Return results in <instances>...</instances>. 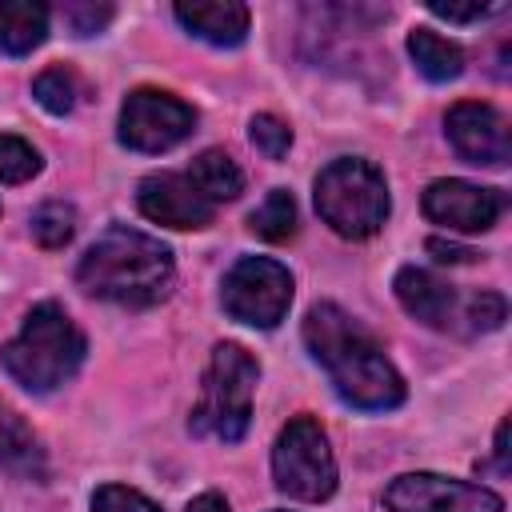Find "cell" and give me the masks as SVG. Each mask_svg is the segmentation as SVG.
<instances>
[{
	"label": "cell",
	"mask_w": 512,
	"mask_h": 512,
	"mask_svg": "<svg viewBox=\"0 0 512 512\" xmlns=\"http://www.w3.org/2000/svg\"><path fill=\"white\" fill-rule=\"evenodd\" d=\"M304 344L328 372L336 396L364 412H388L404 404V376L392 368L376 336L340 304H312L304 316Z\"/></svg>",
	"instance_id": "cell-1"
},
{
	"label": "cell",
	"mask_w": 512,
	"mask_h": 512,
	"mask_svg": "<svg viewBox=\"0 0 512 512\" xmlns=\"http://www.w3.org/2000/svg\"><path fill=\"white\" fill-rule=\"evenodd\" d=\"M172 276H176V264L168 244L124 224L100 232L76 264V284L88 296L124 304V308L160 304L172 292Z\"/></svg>",
	"instance_id": "cell-2"
},
{
	"label": "cell",
	"mask_w": 512,
	"mask_h": 512,
	"mask_svg": "<svg viewBox=\"0 0 512 512\" xmlns=\"http://www.w3.org/2000/svg\"><path fill=\"white\" fill-rule=\"evenodd\" d=\"M0 360L20 388L56 392L84 364V332L72 324V316L56 300H44L24 316L20 332L4 344Z\"/></svg>",
	"instance_id": "cell-3"
},
{
	"label": "cell",
	"mask_w": 512,
	"mask_h": 512,
	"mask_svg": "<svg viewBox=\"0 0 512 512\" xmlns=\"http://www.w3.org/2000/svg\"><path fill=\"white\" fill-rule=\"evenodd\" d=\"M316 212L344 240H368L388 220V180L372 160L344 156L316 176Z\"/></svg>",
	"instance_id": "cell-4"
},
{
	"label": "cell",
	"mask_w": 512,
	"mask_h": 512,
	"mask_svg": "<svg viewBox=\"0 0 512 512\" xmlns=\"http://www.w3.org/2000/svg\"><path fill=\"white\" fill-rule=\"evenodd\" d=\"M256 380H260V368L240 344H216L204 372L200 400L192 408V432L236 444L252 420Z\"/></svg>",
	"instance_id": "cell-5"
},
{
	"label": "cell",
	"mask_w": 512,
	"mask_h": 512,
	"mask_svg": "<svg viewBox=\"0 0 512 512\" xmlns=\"http://www.w3.org/2000/svg\"><path fill=\"white\" fill-rule=\"evenodd\" d=\"M272 480L292 500H328L336 492V456L328 448V436L320 420L292 416L272 448Z\"/></svg>",
	"instance_id": "cell-6"
},
{
	"label": "cell",
	"mask_w": 512,
	"mask_h": 512,
	"mask_svg": "<svg viewBox=\"0 0 512 512\" xmlns=\"http://www.w3.org/2000/svg\"><path fill=\"white\" fill-rule=\"evenodd\" d=\"M220 300L232 320L248 328H276L292 304V276L268 256H244L228 268Z\"/></svg>",
	"instance_id": "cell-7"
},
{
	"label": "cell",
	"mask_w": 512,
	"mask_h": 512,
	"mask_svg": "<svg viewBox=\"0 0 512 512\" xmlns=\"http://www.w3.org/2000/svg\"><path fill=\"white\" fill-rule=\"evenodd\" d=\"M196 128V108L160 88L128 92L120 108V144L132 152H168Z\"/></svg>",
	"instance_id": "cell-8"
},
{
	"label": "cell",
	"mask_w": 512,
	"mask_h": 512,
	"mask_svg": "<svg viewBox=\"0 0 512 512\" xmlns=\"http://www.w3.org/2000/svg\"><path fill=\"white\" fill-rule=\"evenodd\" d=\"M384 504L392 512H504V500L468 480L436 476V472H404L384 488Z\"/></svg>",
	"instance_id": "cell-9"
},
{
	"label": "cell",
	"mask_w": 512,
	"mask_h": 512,
	"mask_svg": "<svg viewBox=\"0 0 512 512\" xmlns=\"http://www.w3.org/2000/svg\"><path fill=\"white\" fill-rule=\"evenodd\" d=\"M444 132L452 140V148L468 160V164H484V168H500L512 156V136H508V120L484 104V100H460L448 108L444 116Z\"/></svg>",
	"instance_id": "cell-10"
},
{
	"label": "cell",
	"mask_w": 512,
	"mask_h": 512,
	"mask_svg": "<svg viewBox=\"0 0 512 512\" xmlns=\"http://www.w3.org/2000/svg\"><path fill=\"white\" fill-rule=\"evenodd\" d=\"M500 212L504 196L472 180H432L424 188V216L452 232H488L500 220Z\"/></svg>",
	"instance_id": "cell-11"
},
{
	"label": "cell",
	"mask_w": 512,
	"mask_h": 512,
	"mask_svg": "<svg viewBox=\"0 0 512 512\" xmlns=\"http://www.w3.org/2000/svg\"><path fill=\"white\" fill-rule=\"evenodd\" d=\"M136 204L152 224L164 228H208L216 216V204H208L196 184L184 172H152L136 188Z\"/></svg>",
	"instance_id": "cell-12"
},
{
	"label": "cell",
	"mask_w": 512,
	"mask_h": 512,
	"mask_svg": "<svg viewBox=\"0 0 512 512\" xmlns=\"http://www.w3.org/2000/svg\"><path fill=\"white\" fill-rule=\"evenodd\" d=\"M392 288H396V300L404 304V312L416 316V320L428 324V328L448 332V328H456V320H464V304L456 300L452 284H444V280H440L436 272H428V268H416V264L400 268Z\"/></svg>",
	"instance_id": "cell-13"
},
{
	"label": "cell",
	"mask_w": 512,
	"mask_h": 512,
	"mask_svg": "<svg viewBox=\"0 0 512 512\" xmlns=\"http://www.w3.org/2000/svg\"><path fill=\"white\" fill-rule=\"evenodd\" d=\"M176 20L204 44H216V48H236L244 44L248 36V8L236 4V0H180L176 8Z\"/></svg>",
	"instance_id": "cell-14"
},
{
	"label": "cell",
	"mask_w": 512,
	"mask_h": 512,
	"mask_svg": "<svg viewBox=\"0 0 512 512\" xmlns=\"http://www.w3.org/2000/svg\"><path fill=\"white\" fill-rule=\"evenodd\" d=\"M0 468L12 476H24V480H40L48 472L36 432L8 404H0Z\"/></svg>",
	"instance_id": "cell-15"
},
{
	"label": "cell",
	"mask_w": 512,
	"mask_h": 512,
	"mask_svg": "<svg viewBox=\"0 0 512 512\" xmlns=\"http://www.w3.org/2000/svg\"><path fill=\"white\" fill-rule=\"evenodd\" d=\"M48 40V8L40 0H0V52L28 56Z\"/></svg>",
	"instance_id": "cell-16"
},
{
	"label": "cell",
	"mask_w": 512,
	"mask_h": 512,
	"mask_svg": "<svg viewBox=\"0 0 512 512\" xmlns=\"http://www.w3.org/2000/svg\"><path fill=\"white\" fill-rule=\"evenodd\" d=\"M408 56H412V64L420 68V76H428L432 84L456 80V76L464 72V52H460V44L444 40V36L432 32V28H412V32H408Z\"/></svg>",
	"instance_id": "cell-17"
},
{
	"label": "cell",
	"mask_w": 512,
	"mask_h": 512,
	"mask_svg": "<svg viewBox=\"0 0 512 512\" xmlns=\"http://www.w3.org/2000/svg\"><path fill=\"white\" fill-rule=\"evenodd\" d=\"M188 180L196 184V192H200L208 204H224V200H236V196L244 192V172H240V164H236L228 152H220V148L200 152V156L192 160V168H188Z\"/></svg>",
	"instance_id": "cell-18"
},
{
	"label": "cell",
	"mask_w": 512,
	"mask_h": 512,
	"mask_svg": "<svg viewBox=\"0 0 512 512\" xmlns=\"http://www.w3.org/2000/svg\"><path fill=\"white\" fill-rule=\"evenodd\" d=\"M248 228H252L260 240H268V244H284V240L296 232V200H292V192L272 188V192L260 200V208H252Z\"/></svg>",
	"instance_id": "cell-19"
},
{
	"label": "cell",
	"mask_w": 512,
	"mask_h": 512,
	"mask_svg": "<svg viewBox=\"0 0 512 512\" xmlns=\"http://www.w3.org/2000/svg\"><path fill=\"white\" fill-rule=\"evenodd\" d=\"M32 96H36V104L44 108V112H52V116H64V112H72L76 108V96H80V84H76V76L68 72V68H44L36 80H32Z\"/></svg>",
	"instance_id": "cell-20"
},
{
	"label": "cell",
	"mask_w": 512,
	"mask_h": 512,
	"mask_svg": "<svg viewBox=\"0 0 512 512\" xmlns=\"http://www.w3.org/2000/svg\"><path fill=\"white\" fill-rule=\"evenodd\" d=\"M76 232V208L64 200H48L32 212V236L40 248H64Z\"/></svg>",
	"instance_id": "cell-21"
},
{
	"label": "cell",
	"mask_w": 512,
	"mask_h": 512,
	"mask_svg": "<svg viewBox=\"0 0 512 512\" xmlns=\"http://www.w3.org/2000/svg\"><path fill=\"white\" fill-rule=\"evenodd\" d=\"M40 172V152L12 136V132H0V184H24Z\"/></svg>",
	"instance_id": "cell-22"
},
{
	"label": "cell",
	"mask_w": 512,
	"mask_h": 512,
	"mask_svg": "<svg viewBox=\"0 0 512 512\" xmlns=\"http://www.w3.org/2000/svg\"><path fill=\"white\" fill-rule=\"evenodd\" d=\"M248 140L256 144L260 156L280 160V156H288V148H292V128H288L280 116H272V112H256L252 124H248Z\"/></svg>",
	"instance_id": "cell-23"
},
{
	"label": "cell",
	"mask_w": 512,
	"mask_h": 512,
	"mask_svg": "<svg viewBox=\"0 0 512 512\" xmlns=\"http://www.w3.org/2000/svg\"><path fill=\"white\" fill-rule=\"evenodd\" d=\"M60 20L72 36H96L112 20V4H92V0H68L60 8Z\"/></svg>",
	"instance_id": "cell-24"
},
{
	"label": "cell",
	"mask_w": 512,
	"mask_h": 512,
	"mask_svg": "<svg viewBox=\"0 0 512 512\" xmlns=\"http://www.w3.org/2000/svg\"><path fill=\"white\" fill-rule=\"evenodd\" d=\"M92 512H164L156 500H148L144 492L136 488H124V484H104L92 492Z\"/></svg>",
	"instance_id": "cell-25"
},
{
	"label": "cell",
	"mask_w": 512,
	"mask_h": 512,
	"mask_svg": "<svg viewBox=\"0 0 512 512\" xmlns=\"http://www.w3.org/2000/svg\"><path fill=\"white\" fill-rule=\"evenodd\" d=\"M504 316H508V304H504V296H496V292H480V296L464 300L468 332H492V328L504 324Z\"/></svg>",
	"instance_id": "cell-26"
},
{
	"label": "cell",
	"mask_w": 512,
	"mask_h": 512,
	"mask_svg": "<svg viewBox=\"0 0 512 512\" xmlns=\"http://www.w3.org/2000/svg\"><path fill=\"white\" fill-rule=\"evenodd\" d=\"M428 12H436L444 20H456V24H468V20H484L492 12V4H444V0H428Z\"/></svg>",
	"instance_id": "cell-27"
},
{
	"label": "cell",
	"mask_w": 512,
	"mask_h": 512,
	"mask_svg": "<svg viewBox=\"0 0 512 512\" xmlns=\"http://www.w3.org/2000/svg\"><path fill=\"white\" fill-rule=\"evenodd\" d=\"M428 252H432L440 264H468V260H476V252H472V248H460V244L440 240V236H432V240H428Z\"/></svg>",
	"instance_id": "cell-28"
},
{
	"label": "cell",
	"mask_w": 512,
	"mask_h": 512,
	"mask_svg": "<svg viewBox=\"0 0 512 512\" xmlns=\"http://www.w3.org/2000/svg\"><path fill=\"white\" fill-rule=\"evenodd\" d=\"M188 512H228V500H224L220 492H200V496L188 504Z\"/></svg>",
	"instance_id": "cell-29"
},
{
	"label": "cell",
	"mask_w": 512,
	"mask_h": 512,
	"mask_svg": "<svg viewBox=\"0 0 512 512\" xmlns=\"http://www.w3.org/2000/svg\"><path fill=\"white\" fill-rule=\"evenodd\" d=\"M496 468L508 472V420H500L496 428Z\"/></svg>",
	"instance_id": "cell-30"
}]
</instances>
